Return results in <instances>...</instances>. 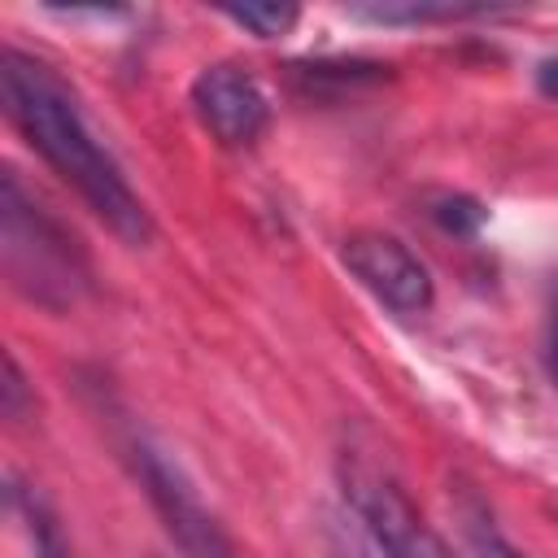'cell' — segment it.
<instances>
[{
    "label": "cell",
    "mask_w": 558,
    "mask_h": 558,
    "mask_svg": "<svg viewBox=\"0 0 558 558\" xmlns=\"http://www.w3.org/2000/svg\"><path fill=\"white\" fill-rule=\"evenodd\" d=\"M0 96L9 122L22 131V140L57 170L65 187L131 248L153 240V214L144 196L122 174L113 148L100 140L96 122L87 118L78 92L35 52H22L17 44H4L0 52Z\"/></svg>",
    "instance_id": "obj_1"
},
{
    "label": "cell",
    "mask_w": 558,
    "mask_h": 558,
    "mask_svg": "<svg viewBox=\"0 0 558 558\" xmlns=\"http://www.w3.org/2000/svg\"><path fill=\"white\" fill-rule=\"evenodd\" d=\"M0 227H4V270L17 292H26L48 310H65L87 292L92 270L78 240L39 205V196L22 187L13 170H4L0 183Z\"/></svg>",
    "instance_id": "obj_2"
},
{
    "label": "cell",
    "mask_w": 558,
    "mask_h": 558,
    "mask_svg": "<svg viewBox=\"0 0 558 558\" xmlns=\"http://www.w3.org/2000/svg\"><path fill=\"white\" fill-rule=\"evenodd\" d=\"M340 488L349 501V514L362 523V532L375 541L384 558H458L449 541L427 523V514L410 501V493L366 453L340 458Z\"/></svg>",
    "instance_id": "obj_3"
},
{
    "label": "cell",
    "mask_w": 558,
    "mask_h": 558,
    "mask_svg": "<svg viewBox=\"0 0 558 558\" xmlns=\"http://www.w3.org/2000/svg\"><path fill=\"white\" fill-rule=\"evenodd\" d=\"M131 462H135V475H140L157 519L166 523V532L183 558H240L231 536L222 532V523L214 519V510L205 506L196 484L187 480V471L161 445H153L148 436H135Z\"/></svg>",
    "instance_id": "obj_4"
},
{
    "label": "cell",
    "mask_w": 558,
    "mask_h": 558,
    "mask_svg": "<svg viewBox=\"0 0 558 558\" xmlns=\"http://www.w3.org/2000/svg\"><path fill=\"white\" fill-rule=\"evenodd\" d=\"M340 262L344 270L392 314H427L436 301V279L427 270V262L397 235L388 231H353L340 244Z\"/></svg>",
    "instance_id": "obj_5"
},
{
    "label": "cell",
    "mask_w": 558,
    "mask_h": 558,
    "mask_svg": "<svg viewBox=\"0 0 558 558\" xmlns=\"http://www.w3.org/2000/svg\"><path fill=\"white\" fill-rule=\"evenodd\" d=\"M187 105L222 148H253L270 126V96L240 61L201 65L187 87Z\"/></svg>",
    "instance_id": "obj_6"
},
{
    "label": "cell",
    "mask_w": 558,
    "mask_h": 558,
    "mask_svg": "<svg viewBox=\"0 0 558 558\" xmlns=\"http://www.w3.org/2000/svg\"><path fill=\"white\" fill-rule=\"evenodd\" d=\"M222 17L235 22L240 31L257 35V39H283V35L296 31L301 9L296 4H279V0H270V4H227Z\"/></svg>",
    "instance_id": "obj_7"
},
{
    "label": "cell",
    "mask_w": 558,
    "mask_h": 558,
    "mask_svg": "<svg viewBox=\"0 0 558 558\" xmlns=\"http://www.w3.org/2000/svg\"><path fill=\"white\" fill-rule=\"evenodd\" d=\"M466 13H480V9H471V4H414V0H401V4H362V9H353V17H366V22H384V26L453 22V17H466Z\"/></svg>",
    "instance_id": "obj_8"
},
{
    "label": "cell",
    "mask_w": 558,
    "mask_h": 558,
    "mask_svg": "<svg viewBox=\"0 0 558 558\" xmlns=\"http://www.w3.org/2000/svg\"><path fill=\"white\" fill-rule=\"evenodd\" d=\"M22 519H26L31 554H35V558H74V554H70V541L61 536L57 519L48 514V506H44L35 493H26V497H22Z\"/></svg>",
    "instance_id": "obj_9"
},
{
    "label": "cell",
    "mask_w": 558,
    "mask_h": 558,
    "mask_svg": "<svg viewBox=\"0 0 558 558\" xmlns=\"http://www.w3.org/2000/svg\"><path fill=\"white\" fill-rule=\"evenodd\" d=\"M323 545H327V558H384L375 549V541L362 532V523L344 510V514H327V527H323Z\"/></svg>",
    "instance_id": "obj_10"
},
{
    "label": "cell",
    "mask_w": 558,
    "mask_h": 558,
    "mask_svg": "<svg viewBox=\"0 0 558 558\" xmlns=\"http://www.w3.org/2000/svg\"><path fill=\"white\" fill-rule=\"evenodd\" d=\"M436 218H440L445 231L471 235V231L484 222V209H480L475 201H466V196H453V201H440V205H436Z\"/></svg>",
    "instance_id": "obj_11"
},
{
    "label": "cell",
    "mask_w": 558,
    "mask_h": 558,
    "mask_svg": "<svg viewBox=\"0 0 558 558\" xmlns=\"http://www.w3.org/2000/svg\"><path fill=\"white\" fill-rule=\"evenodd\" d=\"M471 549H475V558H527V554H519L488 519H471Z\"/></svg>",
    "instance_id": "obj_12"
},
{
    "label": "cell",
    "mask_w": 558,
    "mask_h": 558,
    "mask_svg": "<svg viewBox=\"0 0 558 558\" xmlns=\"http://www.w3.org/2000/svg\"><path fill=\"white\" fill-rule=\"evenodd\" d=\"M536 87H541L549 100H558V57H545V61L536 65Z\"/></svg>",
    "instance_id": "obj_13"
},
{
    "label": "cell",
    "mask_w": 558,
    "mask_h": 558,
    "mask_svg": "<svg viewBox=\"0 0 558 558\" xmlns=\"http://www.w3.org/2000/svg\"><path fill=\"white\" fill-rule=\"evenodd\" d=\"M549 371L558 379V296H554V310H549Z\"/></svg>",
    "instance_id": "obj_14"
}]
</instances>
